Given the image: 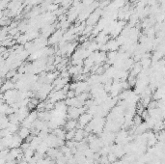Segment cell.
I'll list each match as a JSON object with an SVG mask.
<instances>
[{"mask_svg": "<svg viewBox=\"0 0 165 164\" xmlns=\"http://www.w3.org/2000/svg\"><path fill=\"white\" fill-rule=\"evenodd\" d=\"M92 118H93V116L90 115L88 112H84L83 114H81L78 118V121H77V127H79V128H85L90 123Z\"/></svg>", "mask_w": 165, "mask_h": 164, "instance_id": "6da1fadb", "label": "cell"}, {"mask_svg": "<svg viewBox=\"0 0 165 164\" xmlns=\"http://www.w3.org/2000/svg\"><path fill=\"white\" fill-rule=\"evenodd\" d=\"M68 81L69 80L66 79V78H63V77H61V76H58L53 82H52V83H53V85H52L53 90H62L63 87L68 83Z\"/></svg>", "mask_w": 165, "mask_h": 164, "instance_id": "7a4b0ae2", "label": "cell"}, {"mask_svg": "<svg viewBox=\"0 0 165 164\" xmlns=\"http://www.w3.org/2000/svg\"><path fill=\"white\" fill-rule=\"evenodd\" d=\"M62 38H63V32L61 30H58L57 32H54L53 34H51V36L49 38L48 44H58L59 42L62 40Z\"/></svg>", "mask_w": 165, "mask_h": 164, "instance_id": "3957f363", "label": "cell"}, {"mask_svg": "<svg viewBox=\"0 0 165 164\" xmlns=\"http://www.w3.org/2000/svg\"><path fill=\"white\" fill-rule=\"evenodd\" d=\"M15 89V83L11 80V79H7L6 81H4L1 87H0V93L3 94L6 91H9V90H13Z\"/></svg>", "mask_w": 165, "mask_h": 164, "instance_id": "277c9868", "label": "cell"}, {"mask_svg": "<svg viewBox=\"0 0 165 164\" xmlns=\"http://www.w3.org/2000/svg\"><path fill=\"white\" fill-rule=\"evenodd\" d=\"M22 143V139L18 136V134H13L12 135V140H11V146L10 149L12 148H19Z\"/></svg>", "mask_w": 165, "mask_h": 164, "instance_id": "5b68a950", "label": "cell"}, {"mask_svg": "<svg viewBox=\"0 0 165 164\" xmlns=\"http://www.w3.org/2000/svg\"><path fill=\"white\" fill-rule=\"evenodd\" d=\"M85 134H86V132L84 131V129H82V128L75 129V131H74V136H73V140H74L75 142H80L82 140H84Z\"/></svg>", "mask_w": 165, "mask_h": 164, "instance_id": "8992f818", "label": "cell"}, {"mask_svg": "<svg viewBox=\"0 0 165 164\" xmlns=\"http://www.w3.org/2000/svg\"><path fill=\"white\" fill-rule=\"evenodd\" d=\"M17 133H18V135L22 139V140H23V139H26L30 134H31V133H30L29 128H24V127H21V128H18V130Z\"/></svg>", "mask_w": 165, "mask_h": 164, "instance_id": "52a82bcc", "label": "cell"}, {"mask_svg": "<svg viewBox=\"0 0 165 164\" xmlns=\"http://www.w3.org/2000/svg\"><path fill=\"white\" fill-rule=\"evenodd\" d=\"M64 126H65V129H66L67 131L73 130V129H75L77 127V121L70 119L69 121H67Z\"/></svg>", "mask_w": 165, "mask_h": 164, "instance_id": "ba28073f", "label": "cell"}, {"mask_svg": "<svg viewBox=\"0 0 165 164\" xmlns=\"http://www.w3.org/2000/svg\"><path fill=\"white\" fill-rule=\"evenodd\" d=\"M52 134L56 136L58 139H62V140H65V136H66V132L65 130L63 129V128H57L53 129L52 131Z\"/></svg>", "mask_w": 165, "mask_h": 164, "instance_id": "9c48e42d", "label": "cell"}, {"mask_svg": "<svg viewBox=\"0 0 165 164\" xmlns=\"http://www.w3.org/2000/svg\"><path fill=\"white\" fill-rule=\"evenodd\" d=\"M18 124H11V123H9V124H8V127H7V129L11 134H15L17 132H18Z\"/></svg>", "mask_w": 165, "mask_h": 164, "instance_id": "30bf717a", "label": "cell"}, {"mask_svg": "<svg viewBox=\"0 0 165 164\" xmlns=\"http://www.w3.org/2000/svg\"><path fill=\"white\" fill-rule=\"evenodd\" d=\"M74 131L75 129H73V130H69L66 132V136H65V139H66L67 141L68 140H73V136H74Z\"/></svg>", "mask_w": 165, "mask_h": 164, "instance_id": "8fae6325", "label": "cell"}, {"mask_svg": "<svg viewBox=\"0 0 165 164\" xmlns=\"http://www.w3.org/2000/svg\"><path fill=\"white\" fill-rule=\"evenodd\" d=\"M54 164H58V163H57V162H55V163Z\"/></svg>", "mask_w": 165, "mask_h": 164, "instance_id": "7c38bea8", "label": "cell"}, {"mask_svg": "<svg viewBox=\"0 0 165 164\" xmlns=\"http://www.w3.org/2000/svg\"><path fill=\"white\" fill-rule=\"evenodd\" d=\"M146 164H150V163H146Z\"/></svg>", "mask_w": 165, "mask_h": 164, "instance_id": "4fadbf2b", "label": "cell"}]
</instances>
